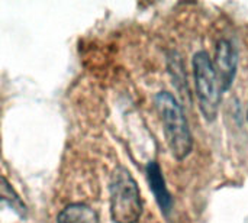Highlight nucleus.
<instances>
[{
	"label": "nucleus",
	"instance_id": "6e6552de",
	"mask_svg": "<svg viewBox=\"0 0 248 223\" xmlns=\"http://www.w3.org/2000/svg\"><path fill=\"white\" fill-rule=\"evenodd\" d=\"M247 119H248V110H247Z\"/></svg>",
	"mask_w": 248,
	"mask_h": 223
},
{
	"label": "nucleus",
	"instance_id": "39448f33",
	"mask_svg": "<svg viewBox=\"0 0 248 223\" xmlns=\"http://www.w3.org/2000/svg\"><path fill=\"white\" fill-rule=\"evenodd\" d=\"M145 171H147V180H148L150 189L155 197L158 208L161 209L164 216H169L173 209V199L166 186V180H164V176H163V171H161L158 163H155V161L148 163Z\"/></svg>",
	"mask_w": 248,
	"mask_h": 223
},
{
	"label": "nucleus",
	"instance_id": "f257e3e1",
	"mask_svg": "<svg viewBox=\"0 0 248 223\" xmlns=\"http://www.w3.org/2000/svg\"><path fill=\"white\" fill-rule=\"evenodd\" d=\"M155 107L160 113L167 145L177 161L187 158L193 149V136L183 106L169 91L155 96Z\"/></svg>",
	"mask_w": 248,
	"mask_h": 223
},
{
	"label": "nucleus",
	"instance_id": "7ed1b4c3",
	"mask_svg": "<svg viewBox=\"0 0 248 223\" xmlns=\"http://www.w3.org/2000/svg\"><path fill=\"white\" fill-rule=\"evenodd\" d=\"M193 78L199 107L206 120H215L221 104L222 90L212 62L206 51H198L193 55Z\"/></svg>",
	"mask_w": 248,
	"mask_h": 223
},
{
	"label": "nucleus",
	"instance_id": "423d86ee",
	"mask_svg": "<svg viewBox=\"0 0 248 223\" xmlns=\"http://www.w3.org/2000/svg\"><path fill=\"white\" fill-rule=\"evenodd\" d=\"M57 223H99V216L84 203H71L61 210Z\"/></svg>",
	"mask_w": 248,
	"mask_h": 223
},
{
	"label": "nucleus",
	"instance_id": "f03ea898",
	"mask_svg": "<svg viewBox=\"0 0 248 223\" xmlns=\"http://www.w3.org/2000/svg\"><path fill=\"white\" fill-rule=\"evenodd\" d=\"M110 218L115 223H138L142 200L137 181L125 167H118L110 180Z\"/></svg>",
	"mask_w": 248,
	"mask_h": 223
},
{
	"label": "nucleus",
	"instance_id": "20e7f679",
	"mask_svg": "<svg viewBox=\"0 0 248 223\" xmlns=\"http://www.w3.org/2000/svg\"><path fill=\"white\" fill-rule=\"evenodd\" d=\"M237 64H238V55H237L235 46L227 39L219 41L215 49L214 67H215L222 93L231 89L235 74H237Z\"/></svg>",
	"mask_w": 248,
	"mask_h": 223
},
{
	"label": "nucleus",
	"instance_id": "0eeeda50",
	"mask_svg": "<svg viewBox=\"0 0 248 223\" xmlns=\"http://www.w3.org/2000/svg\"><path fill=\"white\" fill-rule=\"evenodd\" d=\"M3 206H7L19 218H25L26 216V206H25V203L20 200V197L12 189L9 181L6 178L0 177V210L3 209Z\"/></svg>",
	"mask_w": 248,
	"mask_h": 223
}]
</instances>
